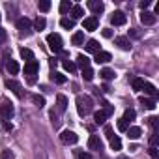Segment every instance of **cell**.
<instances>
[{
    "mask_svg": "<svg viewBox=\"0 0 159 159\" xmlns=\"http://www.w3.org/2000/svg\"><path fill=\"white\" fill-rule=\"evenodd\" d=\"M39 71V62L38 60H32V62H26L25 64V75H36Z\"/></svg>",
    "mask_w": 159,
    "mask_h": 159,
    "instance_id": "obj_8",
    "label": "cell"
},
{
    "mask_svg": "<svg viewBox=\"0 0 159 159\" xmlns=\"http://www.w3.org/2000/svg\"><path fill=\"white\" fill-rule=\"evenodd\" d=\"M17 30H19L21 36H30V34H32V23H30V19L21 17V19L17 21Z\"/></svg>",
    "mask_w": 159,
    "mask_h": 159,
    "instance_id": "obj_3",
    "label": "cell"
},
{
    "mask_svg": "<svg viewBox=\"0 0 159 159\" xmlns=\"http://www.w3.org/2000/svg\"><path fill=\"white\" fill-rule=\"evenodd\" d=\"M103 38H112V30L111 28H103Z\"/></svg>",
    "mask_w": 159,
    "mask_h": 159,
    "instance_id": "obj_47",
    "label": "cell"
},
{
    "mask_svg": "<svg viewBox=\"0 0 159 159\" xmlns=\"http://www.w3.org/2000/svg\"><path fill=\"white\" fill-rule=\"evenodd\" d=\"M6 39H8V32L4 28H0V43H4Z\"/></svg>",
    "mask_w": 159,
    "mask_h": 159,
    "instance_id": "obj_45",
    "label": "cell"
},
{
    "mask_svg": "<svg viewBox=\"0 0 159 159\" xmlns=\"http://www.w3.org/2000/svg\"><path fill=\"white\" fill-rule=\"evenodd\" d=\"M118 129H120V131H127V129H129V124L124 122V120H118Z\"/></svg>",
    "mask_w": 159,
    "mask_h": 159,
    "instance_id": "obj_39",
    "label": "cell"
},
{
    "mask_svg": "<svg viewBox=\"0 0 159 159\" xmlns=\"http://www.w3.org/2000/svg\"><path fill=\"white\" fill-rule=\"evenodd\" d=\"M86 51H88V52H99V43H98L96 39H90V41L86 43Z\"/></svg>",
    "mask_w": 159,
    "mask_h": 159,
    "instance_id": "obj_26",
    "label": "cell"
},
{
    "mask_svg": "<svg viewBox=\"0 0 159 159\" xmlns=\"http://www.w3.org/2000/svg\"><path fill=\"white\" fill-rule=\"evenodd\" d=\"M88 148H90V150H98V152L103 150V142L99 140L98 135H92V137L88 139Z\"/></svg>",
    "mask_w": 159,
    "mask_h": 159,
    "instance_id": "obj_11",
    "label": "cell"
},
{
    "mask_svg": "<svg viewBox=\"0 0 159 159\" xmlns=\"http://www.w3.org/2000/svg\"><path fill=\"white\" fill-rule=\"evenodd\" d=\"M83 77H84V81H92V79H94V71L90 67H86V69H83Z\"/></svg>",
    "mask_w": 159,
    "mask_h": 159,
    "instance_id": "obj_38",
    "label": "cell"
},
{
    "mask_svg": "<svg viewBox=\"0 0 159 159\" xmlns=\"http://www.w3.org/2000/svg\"><path fill=\"white\" fill-rule=\"evenodd\" d=\"M125 133H127V137H129V139L137 140V139H139V137L142 135V129H140V127H137V125H133V127H129V129H127Z\"/></svg>",
    "mask_w": 159,
    "mask_h": 159,
    "instance_id": "obj_17",
    "label": "cell"
},
{
    "mask_svg": "<svg viewBox=\"0 0 159 159\" xmlns=\"http://www.w3.org/2000/svg\"><path fill=\"white\" fill-rule=\"evenodd\" d=\"M99 75H101V77L105 79V81H112V79L116 77V73H114L112 69H109V67H105V69H101V71H99Z\"/></svg>",
    "mask_w": 159,
    "mask_h": 159,
    "instance_id": "obj_23",
    "label": "cell"
},
{
    "mask_svg": "<svg viewBox=\"0 0 159 159\" xmlns=\"http://www.w3.org/2000/svg\"><path fill=\"white\" fill-rule=\"evenodd\" d=\"M142 92H144V94H150V96H152V99H155V98H157V88H155L153 84H150V83H144Z\"/></svg>",
    "mask_w": 159,
    "mask_h": 159,
    "instance_id": "obj_16",
    "label": "cell"
},
{
    "mask_svg": "<svg viewBox=\"0 0 159 159\" xmlns=\"http://www.w3.org/2000/svg\"><path fill=\"white\" fill-rule=\"evenodd\" d=\"M148 124L152 125V129H153V131H157V125H159V118H157V116H150V118H148Z\"/></svg>",
    "mask_w": 159,
    "mask_h": 159,
    "instance_id": "obj_36",
    "label": "cell"
},
{
    "mask_svg": "<svg viewBox=\"0 0 159 159\" xmlns=\"http://www.w3.org/2000/svg\"><path fill=\"white\" fill-rule=\"evenodd\" d=\"M62 66H64V69H66V71H69V73H73V71L77 69V66H75L71 60H64V62H62Z\"/></svg>",
    "mask_w": 159,
    "mask_h": 159,
    "instance_id": "obj_32",
    "label": "cell"
},
{
    "mask_svg": "<svg viewBox=\"0 0 159 159\" xmlns=\"http://www.w3.org/2000/svg\"><path fill=\"white\" fill-rule=\"evenodd\" d=\"M103 111H105V114H107V116L114 114V107H112V105H109V103H105V109H103Z\"/></svg>",
    "mask_w": 159,
    "mask_h": 159,
    "instance_id": "obj_40",
    "label": "cell"
},
{
    "mask_svg": "<svg viewBox=\"0 0 159 159\" xmlns=\"http://www.w3.org/2000/svg\"><path fill=\"white\" fill-rule=\"evenodd\" d=\"M94 120H96V124H105V120H107L105 111H98V112L94 114Z\"/></svg>",
    "mask_w": 159,
    "mask_h": 159,
    "instance_id": "obj_31",
    "label": "cell"
},
{
    "mask_svg": "<svg viewBox=\"0 0 159 159\" xmlns=\"http://www.w3.org/2000/svg\"><path fill=\"white\" fill-rule=\"evenodd\" d=\"M71 8H73V4L69 2V0H62V2H60V13L62 15H66L67 11H71Z\"/></svg>",
    "mask_w": 159,
    "mask_h": 159,
    "instance_id": "obj_25",
    "label": "cell"
},
{
    "mask_svg": "<svg viewBox=\"0 0 159 159\" xmlns=\"http://www.w3.org/2000/svg\"><path fill=\"white\" fill-rule=\"evenodd\" d=\"M150 144H152V146H155V148H157V133H155V131H153V135H152V137H150Z\"/></svg>",
    "mask_w": 159,
    "mask_h": 159,
    "instance_id": "obj_46",
    "label": "cell"
},
{
    "mask_svg": "<svg viewBox=\"0 0 159 159\" xmlns=\"http://www.w3.org/2000/svg\"><path fill=\"white\" fill-rule=\"evenodd\" d=\"M45 26H47L45 17H38V19L34 21V28H36V30H45Z\"/></svg>",
    "mask_w": 159,
    "mask_h": 159,
    "instance_id": "obj_29",
    "label": "cell"
},
{
    "mask_svg": "<svg viewBox=\"0 0 159 159\" xmlns=\"http://www.w3.org/2000/svg\"><path fill=\"white\" fill-rule=\"evenodd\" d=\"M60 140H62L64 144H77V140H79V135H77L75 131H69V129H66V131H62V135H60Z\"/></svg>",
    "mask_w": 159,
    "mask_h": 159,
    "instance_id": "obj_4",
    "label": "cell"
},
{
    "mask_svg": "<svg viewBox=\"0 0 159 159\" xmlns=\"http://www.w3.org/2000/svg\"><path fill=\"white\" fill-rule=\"evenodd\" d=\"M6 69L10 71V75H17V73H19V64H17L15 60H11V58H10V60H8V64H6Z\"/></svg>",
    "mask_w": 159,
    "mask_h": 159,
    "instance_id": "obj_20",
    "label": "cell"
},
{
    "mask_svg": "<svg viewBox=\"0 0 159 159\" xmlns=\"http://www.w3.org/2000/svg\"><path fill=\"white\" fill-rule=\"evenodd\" d=\"M92 109H94V101H92L90 96H79L77 98V112L81 114V116L90 114Z\"/></svg>",
    "mask_w": 159,
    "mask_h": 159,
    "instance_id": "obj_1",
    "label": "cell"
},
{
    "mask_svg": "<svg viewBox=\"0 0 159 159\" xmlns=\"http://www.w3.org/2000/svg\"><path fill=\"white\" fill-rule=\"evenodd\" d=\"M140 103H142V107H146V109H150V111H153L157 105H155V99H152V98H140Z\"/></svg>",
    "mask_w": 159,
    "mask_h": 159,
    "instance_id": "obj_22",
    "label": "cell"
},
{
    "mask_svg": "<svg viewBox=\"0 0 159 159\" xmlns=\"http://www.w3.org/2000/svg\"><path fill=\"white\" fill-rule=\"evenodd\" d=\"M77 157L79 159H94L90 153H86V152H77Z\"/></svg>",
    "mask_w": 159,
    "mask_h": 159,
    "instance_id": "obj_43",
    "label": "cell"
},
{
    "mask_svg": "<svg viewBox=\"0 0 159 159\" xmlns=\"http://www.w3.org/2000/svg\"><path fill=\"white\" fill-rule=\"evenodd\" d=\"M111 60H112L111 52H105V51L96 52V58H94V62H98V64H105V62H111Z\"/></svg>",
    "mask_w": 159,
    "mask_h": 159,
    "instance_id": "obj_13",
    "label": "cell"
},
{
    "mask_svg": "<svg viewBox=\"0 0 159 159\" xmlns=\"http://www.w3.org/2000/svg\"><path fill=\"white\" fill-rule=\"evenodd\" d=\"M47 43H49V49L52 52H60L62 51V45H64V41H62V38L58 34H49L47 36Z\"/></svg>",
    "mask_w": 159,
    "mask_h": 159,
    "instance_id": "obj_2",
    "label": "cell"
},
{
    "mask_svg": "<svg viewBox=\"0 0 159 159\" xmlns=\"http://www.w3.org/2000/svg\"><path fill=\"white\" fill-rule=\"evenodd\" d=\"M83 41H84V34L83 32H75L73 34V38H71V43L73 45H81Z\"/></svg>",
    "mask_w": 159,
    "mask_h": 159,
    "instance_id": "obj_28",
    "label": "cell"
},
{
    "mask_svg": "<svg viewBox=\"0 0 159 159\" xmlns=\"http://www.w3.org/2000/svg\"><path fill=\"white\" fill-rule=\"evenodd\" d=\"M114 43H116L122 51H131V41H129L127 38H124V36H118V38L114 39Z\"/></svg>",
    "mask_w": 159,
    "mask_h": 159,
    "instance_id": "obj_12",
    "label": "cell"
},
{
    "mask_svg": "<svg viewBox=\"0 0 159 159\" xmlns=\"http://www.w3.org/2000/svg\"><path fill=\"white\" fill-rule=\"evenodd\" d=\"M56 107H58L60 112H66V109H67V99H66V96H62V94L56 96Z\"/></svg>",
    "mask_w": 159,
    "mask_h": 159,
    "instance_id": "obj_15",
    "label": "cell"
},
{
    "mask_svg": "<svg viewBox=\"0 0 159 159\" xmlns=\"http://www.w3.org/2000/svg\"><path fill=\"white\" fill-rule=\"evenodd\" d=\"M52 81H54L56 84H64V83H66V75H64V73H54V75H52Z\"/></svg>",
    "mask_w": 159,
    "mask_h": 159,
    "instance_id": "obj_33",
    "label": "cell"
},
{
    "mask_svg": "<svg viewBox=\"0 0 159 159\" xmlns=\"http://www.w3.org/2000/svg\"><path fill=\"white\" fill-rule=\"evenodd\" d=\"M60 26L66 28V30H73V28H75V21L69 19V17H62V19H60Z\"/></svg>",
    "mask_w": 159,
    "mask_h": 159,
    "instance_id": "obj_19",
    "label": "cell"
},
{
    "mask_svg": "<svg viewBox=\"0 0 159 159\" xmlns=\"http://www.w3.org/2000/svg\"><path fill=\"white\" fill-rule=\"evenodd\" d=\"M125 21H127V17L124 11H114L111 15V25H114V26H122V25H125Z\"/></svg>",
    "mask_w": 159,
    "mask_h": 159,
    "instance_id": "obj_6",
    "label": "cell"
},
{
    "mask_svg": "<svg viewBox=\"0 0 159 159\" xmlns=\"http://www.w3.org/2000/svg\"><path fill=\"white\" fill-rule=\"evenodd\" d=\"M38 159H49V157H47V153H45V150H41V148H39V152H38Z\"/></svg>",
    "mask_w": 159,
    "mask_h": 159,
    "instance_id": "obj_49",
    "label": "cell"
},
{
    "mask_svg": "<svg viewBox=\"0 0 159 159\" xmlns=\"http://www.w3.org/2000/svg\"><path fill=\"white\" fill-rule=\"evenodd\" d=\"M105 135H107V139H109V140L114 137V133H112V127H111V125H105Z\"/></svg>",
    "mask_w": 159,
    "mask_h": 159,
    "instance_id": "obj_44",
    "label": "cell"
},
{
    "mask_svg": "<svg viewBox=\"0 0 159 159\" xmlns=\"http://www.w3.org/2000/svg\"><path fill=\"white\" fill-rule=\"evenodd\" d=\"M88 8L96 13V15H99L103 10H105V6H103V2H99V0H90L88 2Z\"/></svg>",
    "mask_w": 159,
    "mask_h": 159,
    "instance_id": "obj_14",
    "label": "cell"
},
{
    "mask_svg": "<svg viewBox=\"0 0 159 159\" xmlns=\"http://www.w3.org/2000/svg\"><path fill=\"white\" fill-rule=\"evenodd\" d=\"M77 64L81 66L83 69H86V67H90V58L84 56V54H79V56H77Z\"/></svg>",
    "mask_w": 159,
    "mask_h": 159,
    "instance_id": "obj_21",
    "label": "cell"
},
{
    "mask_svg": "<svg viewBox=\"0 0 159 159\" xmlns=\"http://www.w3.org/2000/svg\"><path fill=\"white\" fill-rule=\"evenodd\" d=\"M135 116H137V114H135V111H133V109H125V112H124V118H122V120L129 124V122H133V120H135Z\"/></svg>",
    "mask_w": 159,
    "mask_h": 159,
    "instance_id": "obj_30",
    "label": "cell"
},
{
    "mask_svg": "<svg viewBox=\"0 0 159 159\" xmlns=\"http://www.w3.org/2000/svg\"><path fill=\"white\" fill-rule=\"evenodd\" d=\"M51 118H52V125H54V127H60V120H58V116L54 114V111H51Z\"/></svg>",
    "mask_w": 159,
    "mask_h": 159,
    "instance_id": "obj_41",
    "label": "cell"
},
{
    "mask_svg": "<svg viewBox=\"0 0 159 159\" xmlns=\"http://www.w3.org/2000/svg\"><path fill=\"white\" fill-rule=\"evenodd\" d=\"M32 101H34L36 107H39V109L45 105V98H41V96H32Z\"/></svg>",
    "mask_w": 159,
    "mask_h": 159,
    "instance_id": "obj_35",
    "label": "cell"
},
{
    "mask_svg": "<svg viewBox=\"0 0 159 159\" xmlns=\"http://www.w3.org/2000/svg\"><path fill=\"white\" fill-rule=\"evenodd\" d=\"M83 26H84V30L92 32V30H96V28L99 26V19H98L96 15H92V17H86V19H84V23H83Z\"/></svg>",
    "mask_w": 159,
    "mask_h": 159,
    "instance_id": "obj_7",
    "label": "cell"
},
{
    "mask_svg": "<svg viewBox=\"0 0 159 159\" xmlns=\"http://www.w3.org/2000/svg\"><path fill=\"white\" fill-rule=\"evenodd\" d=\"M4 127H6V129H8V131H11V124H10V122H8V120H4Z\"/></svg>",
    "mask_w": 159,
    "mask_h": 159,
    "instance_id": "obj_52",
    "label": "cell"
},
{
    "mask_svg": "<svg viewBox=\"0 0 159 159\" xmlns=\"http://www.w3.org/2000/svg\"><path fill=\"white\" fill-rule=\"evenodd\" d=\"M83 15H84L83 6H77V4H75V6L71 8V19H73V21H75V19H81Z\"/></svg>",
    "mask_w": 159,
    "mask_h": 159,
    "instance_id": "obj_18",
    "label": "cell"
},
{
    "mask_svg": "<svg viewBox=\"0 0 159 159\" xmlns=\"http://www.w3.org/2000/svg\"><path fill=\"white\" fill-rule=\"evenodd\" d=\"M150 155H152L153 159H157V148H155V146H150Z\"/></svg>",
    "mask_w": 159,
    "mask_h": 159,
    "instance_id": "obj_48",
    "label": "cell"
},
{
    "mask_svg": "<svg viewBox=\"0 0 159 159\" xmlns=\"http://www.w3.org/2000/svg\"><path fill=\"white\" fill-rule=\"evenodd\" d=\"M111 148H112V150H120V148H122V140H120L116 135L111 139Z\"/></svg>",
    "mask_w": 159,
    "mask_h": 159,
    "instance_id": "obj_34",
    "label": "cell"
},
{
    "mask_svg": "<svg viewBox=\"0 0 159 159\" xmlns=\"http://www.w3.org/2000/svg\"><path fill=\"white\" fill-rule=\"evenodd\" d=\"M131 86H133V90H137V92H142V86H144V79H139V77H135L133 81H131Z\"/></svg>",
    "mask_w": 159,
    "mask_h": 159,
    "instance_id": "obj_24",
    "label": "cell"
},
{
    "mask_svg": "<svg viewBox=\"0 0 159 159\" xmlns=\"http://www.w3.org/2000/svg\"><path fill=\"white\" fill-rule=\"evenodd\" d=\"M155 21H157V17H155L152 11H142V13H140V23H142V25H148V26H150V25H155Z\"/></svg>",
    "mask_w": 159,
    "mask_h": 159,
    "instance_id": "obj_10",
    "label": "cell"
},
{
    "mask_svg": "<svg viewBox=\"0 0 159 159\" xmlns=\"http://www.w3.org/2000/svg\"><path fill=\"white\" fill-rule=\"evenodd\" d=\"M6 86H8L17 98H23V86H21L17 81H10V79H8V81H6Z\"/></svg>",
    "mask_w": 159,
    "mask_h": 159,
    "instance_id": "obj_9",
    "label": "cell"
},
{
    "mask_svg": "<svg viewBox=\"0 0 159 159\" xmlns=\"http://www.w3.org/2000/svg\"><path fill=\"white\" fill-rule=\"evenodd\" d=\"M13 114H15V109H13L11 103H2L0 105V116H2V120H10Z\"/></svg>",
    "mask_w": 159,
    "mask_h": 159,
    "instance_id": "obj_5",
    "label": "cell"
},
{
    "mask_svg": "<svg viewBox=\"0 0 159 159\" xmlns=\"http://www.w3.org/2000/svg\"><path fill=\"white\" fill-rule=\"evenodd\" d=\"M148 6H150L148 0H142V2H140V10H142V11H146V10H148Z\"/></svg>",
    "mask_w": 159,
    "mask_h": 159,
    "instance_id": "obj_50",
    "label": "cell"
},
{
    "mask_svg": "<svg viewBox=\"0 0 159 159\" xmlns=\"http://www.w3.org/2000/svg\"><path fill=\"white\" fill-rule=\"evenodd\" d=\"M0 19H2V17H0Z\"/></svg>",
    "mask_w": 159,
    "mask_h": 159,
    "instance_id": "obj_53",
    "label": "cell"
},
{
    "mask_svg": "<svg viewBox=\"0 0 159 159\" xmlns=\"http://www.w3.org/2000/svg\"><path fill=\"white\" fill-rule=\"evenodd\" d=\"M51 10V2H49V0H41V2H39V11H49Z\"/></svg>",
    "mask_w": 159,
    "mask_h": 159,
    "instance_id": "obj_37",
    "label": "cell"
},
{
    "mask_svg": "<svg viewBox=\"0 0 159 159\" xmlns=\"http://www.w3.org/2000/svg\"><path fill=\"white\" fill-rule=\"evenodd\" d=\"M2 159H15V155H13V152L4 150V152H2Z\"/></svg>",
    "mask_w": 159,
    "mask_h": 159,
    "instance_id": "obj_42",
    "label": "cell"
},
{
    "mask_svg": "<svg viewBox=\"0 0 159 159\" xmlns=\"http://www.w3.org/2000/svg\"><path fill=\"white\" fill-rule=\"evenodd\" d=\"M26 81H28V84H34V83L38 81V77H36V75H30V77L26 79Z\"/></svg>",
    "mask_w": 159,
    "mask_h": 159,
    "instance_id": "obj_51",
    "label": "cell"
},
{
    "mask_svg": "<svg viewBox=\"0 0 159 159\" xmlns=\"http://www.w3.org/2000/svg\"><path fill=\"white\" fill-rule=\"evenodd\" d=\"M21 58L26 60V62H32V60H34V52H32L30 49H25V47H23V49H21Z\"/></svg>",
    "mask_w": 159,
    "mask_h": 159,
    "instance_id": "obj_27",
    "label": "cell"
}]
</instances>
